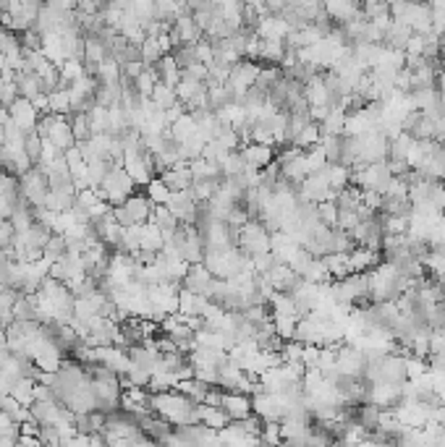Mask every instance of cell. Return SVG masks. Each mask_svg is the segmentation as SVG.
Segmentation results:
<instances>
[{
	"mask_svg": "<svg viewBox=\"0 0 445 447\" xmlns=\"http://www.w3.org/2000/svg\"><path fill=\"white\" fill-rule=\"evenodd\" d=\"M215 141H218L225 152H239V149H242V139H239V134H236L233 128H220Z\"/></svg>",
	"mask_w": 445,
	"mask_h": 447,
	"instance_id": "cell-49",
	"label": "cell"
},
{
	"mask_svg": "<svg viewBox=\"0 0 445 447\" xmlns=\"http://www.w3.org/2000/svg\"><path fill=\"white\" fill-rule=\"evenodd\" d=\"M194 134H196V123L189 113H184V115L170 126V137H173L176 144H181V141H186V139H192Z\"/></svg>",
	"mask_w": 445,
	"mask_h": 447,
	"instance_id": "cell-37",
	"label": "cell"
},
{
	"mask_svg": "<svg viewBox=\"0 0 445 447\" xmlns=\"http://www.w3.org/2000/svg\"><path fill=\"white\" fill-rule=\"evenodd\" d=\"M242 157L244 163H246V168L249 170H265L268 165L275 163V146H265V144H244L242 149Z\"/></svg>",
	"mask_w": 445,
	"mask_h": 447,
	"instance_id": "cell-14",
	"label": "cell"
},
{
	"mask_svg": "<svg viewBox=\"0 0 445 447\" xmlns=\"http://www.w3.org/2000/svg\"><path fill=\"white\" fill-rule=\"evenodd\" d=\"M239 248L249 256H260L270 251V233L265 230L260 220H249L242 230H239Z\"/></svg>",
	"mask_w": 445,
	"mask_h": 447,
	"instance_id": "cell-6",
	"label": "cell"
},
{
	"mask_svg": "<svg viewBox=\"0 0 445 447\" xmlns=\"http://www.w3.org/2000/svg\"><path fill=\"white\" fill-rule=\"evenodd\" d=\"M8 118L13 120V126H19L24 134H35V131H37L39 113L35 110V105H32V102L21 100V97L8 108Z\"/></svg>",
	"mask_w": 445,
	"mask_h": 447,
	"instance_id": "cell-12",
	"label": "cell"
},
{
	"mask_svg": "<svg viewBox=\"0 0 445 447\" xmlns=\"http://www.w3.org/2000/svg\"><path fill=\"white\" fill-rule=\"evenodd\" d=\"M65 254H68V241H65V236H61V233H53V238L47 241L45 251H42V259H45V262H50V265H56L58 259H63Z\"/></svg>",
	"mask_w": 445,
	"mask_h": 447,
	"instance_id": "cell-35",
	"label": "cell"
},
{
	"mask_svg": "<svg viewBox=\"0 0 445 447\" xmlns=\"http://www.w3.org/2000/svg\"><path fill=\"white\" fill-rule=\"evenodd\" d=\"M260 442H262V445H268V447H280V445H283V434H280V424H278V421H262Z\"/></svg>",
	"mask_w": 445,
	"mask_h": 447,
	"instance_id": "cell-45",
	"label": "cell"
},
{
	"mask_svg": "<svg viewBox=\"0 0 445 447\" xmlns=\"http://www.w3.org/2000/svg\"><path fill=\"white\" fill-rule=\"evenodd\" d=\"M139 241H142V251H155V254H160V248L165 246V238H163V233H160L152 222L139 225Z\"/></svg>",
	"mask_w": 445,
	"mask_h": 447,
	"instance_id": "cell-31",
	"label": "cell"
},
{
	"mask_svg": "<svg viewBox=\"0 0 445 447\" xmlns=\"http://www.w3.org/2000/svg\"><path fill=\"white\" fill-rule=\"evenodd\" d=\"M11 244H13V228L8 220H0V251L11 248Z\"/></svg>",
	"mask_w": 445,
	"mask_h": 447,
	"instance_id": "cell-55",
	"label": "cell"
},
{
	"mask_svg": "<svg viewBox=\"0 0 445 447\" xmlns=\"http://www.w3.org/2000/svg\"><path fill=\"white\" fill-rule=\"evenodd\" d=\"M87 120H89V128H92V137L108 134V126H111V118H108V108H100V105H94V108L87 113Z\"/></svg>",
	"mask_w": 445,
	"mask_h": 447,
	"instance_id": "cell-41",
	"label": "cell"
},
{
	"mask_svg": "<svg viewBox=\"0 0 445 447\" xmlns=\"http://www.w3.org/2000/svg\"><path fill=\"white\" fill-rule=\"evenodd\" d=\"M149 222H152V225H155V228L163 233V238H165V241H170V238H173V233L181 228V222H178V220L173 218L170 212H168V207H155V210H152V220H149Z\"/></svg>",
	"mask_w": 445,
	"mask_h": 447,
	"instance_id": "cell-28",
	"label": "cell"
},
{
	"mask_svg": "<svg viewBox=\"0 0 445 447\" xmlns=\"http://www.w3.org/2000/svg\"><path fill=\"white\" fill-rule=\"evenodd\" d=\"M21 437V424L16 419H11L8 413H0V439H16Z\"/></svg>",
	"mask_w": 445,
	"mask_h": 447,
	"instance_id": "cell-50",
	"label": "cell"
},
{
	"mask_svg": "<svg viewBox=\"0 0 445 447\" xmlns=\"http://www.w3.org/2000/svg\"><path fill=\"white\" fill-rule=\"evenodd\" d=\"M152 210H155V204L147 199V194L137 191L134 196H129V199L123 201V204L113 207L111 215L121 228H134V225H147L149 220H152Z\"/></svg>",
	"mask_w": 445,
	"mask_h": 447,
	"instance_id": "cell-2",
	"label": "cell"
},
{
	"mask_svg": "<svg viewBox=\"0 0 445 447\" xmlns=\"http://www.w3.org/2000/svg\"><path fill=\"white\" fill-rule=\"evenodd\" d=\"M220 189V181H194L192 186V196H194L196 204H207L213 199V194Z\"/></svg>",
	"mask_w": 445,
	"mask_h": 447,
	"instance_id": "cell-47",
	"label": "cell"
},
{
	"mask_svg": "<svg viewBox=\"0 0 445 447\" xmlns=\"http://www.w3.org/2000/svg\"><path fill=\"white\" fill-rule=\"evenodd\" d=\"M16 447H42V445H39L37 437H24V434H21V437L16 439Z\"/></svg>",
	"mask_w": 445,
	"mask_h": 447,
	"instance_id": "cell-57",
	"label": "cell"
},
{
	"mask_svg": "<svg viewBox=\"0 0 445 447\" xmlns=\"http://www.w3.org/2000/svg\"><path fill=\"white\" fill-rule=\"evenodd\" d=\"M215 277L210 275V270L204 265H192L189 267V272H186L184 283H181V288L189 293H194V296H202V298H207L210 296V288H213Z\"/></svg>",
	"mask_w": 445,
	"mask_h": 447,
	"instance_id": "cell-11",
	"label": "cell"
},
{
	"mask_svg": "<svg viewBox=\"0 0 445 447\" xmlns=\"http://www.w3.org/2000/svg\"><path fill=\"white\" fill-rule=\"evenodd\" d=\"M168 212L173 215V218L181 222V225H194L196 220V204L194 196H192V191H176L170 194V199H168Z\"/></svg>",
	"mask_w": 445,
	"mask_h": 447,
	"instance_id": "cell-10",
	"label": "cell"
},
{
	"mask_svg": "<svg viewBox=\"0 0 445 447\" xmlns=\"http://www.w3.org/2000/svg\"><path fill=\"white\" fill-rule=\"evenodd\" d=\"M260 63H254V61H239V63L231 68V76H228V87L233 89L236 94V100L239 105L244 102V94L249 89H254V84H257V76H260Z\"/></svg>",
	"mask_w": 445,
	"mask_h": 447,
	"instance_id": "cell-9",
	"label": "cell"
},
{
	"mask_svg": "<svg viewBox=\"0 0 445 447\" xmlns=\"http://www.w3.org/2000/svg\"><path fill=\"white\" fill-rule=\"evenodd\" d=\"M265 280L270 283V288L275 293H286V296H291V293L296 291V285L301 283V277H299L294 270L288 265H275L272 270H270L268 275H262Z\"/></svg>",
	"mask_w": 445,
	"mask_h": 447,
	"instance_id": "cell-13",
	"label": "cell"
},
{
	"mask_svg": "<svg viewBox=\"0 0 445 447\" xmlns=\"http://www.w3.org/2000/svg\"><path fill=\"white\" fill-rule=\"evenodd\" d=\"M13 84H16V92H19L21 100L27 102H35L37 97H42V87H39V76L32 71H16V79H13Z\"/></svg>",
	"mask_w": 445,
	"mask_h": 447,
	"instance_id": "cell-21",
	"label": "cell"
},
{
	"mask_svg": "<svg viewBox=\"0 0 445 447\" xmlns=\"http://www.w3.org/2000/svg\"><path fill=\"white\" fill-rule=\"evenodd\" d=\"M47 110L53 113V115H71V94L68 89H58L53 92L50 97H47Z\"/></svg>",
	"mask_w": 445,
	"mask_h": 447,
	"instance_id": "cell-39",
	"label": "cell"
},
{
	"mask_svg": "<svg viewBox=\"0 0 445 447\" xmlns=\"http://www.w3.org/2000/svg\"><path fill=\"white\" fill-rule=\"evenodd\" d=\"M13 322H39L37 298L35 296H19L13 303Z\"/></svg>",
	"mask_w": 445,
	"mask_h": 447,
	"instance_id": "cell-30",
	"label": "cell"
},
{
	"mask_svg": "<svg viewBox=\"0 0 445 447\" xmlns=\"http://www.w3.org/2000/svg\"><path fill=\"white\" fill-rule=\"evenodd\" d=\"M218 437H220L222 447H260L262 445L260 437H257V434H249L242 424H231V427H225Z\"/></svg>",
	"mask_w": 445,
	"mask_h": 447,
	"instance_id": "cell-17",
	"label": "cell"
},
{
	"mask_svg": "<svg viewBox=\"0 0 445 447\" xmlns=\"http://www.w3.org/2000/svg\"><path fill=\"white\" fill-rule=\"evenodd\" d=\"M257 37L260 39H278V42H286V37H288V24L283 21V16H262L260 21H257Z\"/></svg>",
	"mask_w": 445,
	"mask_h": 447,
	"instance_id": "cell-18",
	"label": "cell"
},
{
	"mask_svg": "<svg viewBox=\"0 0 445 447\" xmlns=\"http://www.w3.org/2000/svg\"><path fill=\"white\" fill-rule=\"evenodd\" d=\"M196 416H199V424L202 427H207V429H213L220 434L225 427H231L233 421L228 419V413L222 411V408H218V405H196Z\"/></svg>",
	"mask_w": 445,
	"mask_h": 447,
	"instance_id": "cell-19",
	"label": "cell"
},
{
	"mask_svg": "<svg viewBox=\"0 0 445 447\" xmlns=\"http://www.w3.org/2000/svg\"><path fill=\"white\" fill-rule=\"evenodd\" d=\"M158 178L165 183L168 189H170V194H176V191H192V186H194L192 170H189V165H184V163H178L176 168H168V170H163Z\"/></svg>",
	"mask_w": 445,
	"mask_h": 447,
	"instance_id": "cell-15",
	"label": "cell"
},
{
	"mask_svg": "<svg viewBox=\"0 0 445 447\" xmlns=\"http://www.w3.org/2000/svg\"><path fill=\"white\" fill-rule=\"evenodd\" d=\"M322 262L325 267H327V275H330L333 280H346L349 275H353L351 254H327Z\"/></svg>",
	"mask_w": 445,
	"mask_h": 447,
	"instance_id": "cell-27",
	"label": "cell"
},
{
	"mask_svg": "<svg viewBox=\"0 0 445 447\" xmlns=\"http://www.w3.org/2000/svg\"><path fill=\"white\" fill-rule=\"evenodd\" d=\"M155 71H158V79L160 84H165V87H170V89H176L178 84H181V68H178L176 58H173V53L165 55L163 61H160L158 65H152Z\"/></svg>",
	"mask_w": 445,
	"mask_h": 447,
	"instance_id": "cell-24",
	"label": "cell"
},
{
	"mask_svg": "<svg viewBox=\"0 0 445 447\" xmlns=\"http://www.w3.org/2000/svg\"><path fill=\"white\" fill-rule=\"evenodd\" d=\"M61 447H92V445H89V437H87V434H76V437L65 439Z\"/></svg>",
	"mask_w": 445,
	"mask_h": 447,
	"instance_id": "cell-56",
	"label": "cell"
},
{
	"mask_svg": "<svg viewBox=\"0 0 445 447\" xmlns=\"http://www.w3.org/2000/svg\"><path fill=\"white\" fill-rule=\"evenodd\" d=\"M45 141H50V144L56 146L58 152H68V149H74L76 146V139H74V131H71V126H68V118H58L56 126L50 128V134H47Z\"/></svg>",
	"mask_w": 445,
	"mask_h": 447,
	"instance_id": "cell-20",
	"label": "cell"
},
{
	"mask_svg": "<svg viewBox=\"0 0 445 447\" xmlns=\"http://www.w3.org/2000/svg\"><path fill=\"white\" fill-rule=\"evenodd\" d=\"M118 82H121V65L115 63L113 58H108V61L97 68V84L111 87V84H118Z\"/></svg>",
	"mask_w": 445,
	"mask_h": 447,
	"instance_id": "cell-44",
	"label": "cell"
},
{
	"mask_svg": "<svg viewBox=\"0 0 445 447\" xmlns=\"http://www.w3.org/2000/svg\"><path fill=\"white\" fill-rule=\"evenodd\" d=\"M149 100L155 102V105H158L160 110H165V113H168L170 108H173V105H178V102H181V100H178L176 89H170V87H165V84H158Z\"/></svg>",
	"mask_w": 445,
	"mask_h": 447,
	"instance_id": "cell-42",
	"label": "cell"
},
{
	"mask_svg": "<svg viewBox=\"0 0 445 447\" xmlns=\"http://www.w3.org/2000/svg\"><path fill=\"white\" fill-rule=\"evenodd\" d=\"M244 377H246V372L239 369L233 361H228V364L218 372V387H220L222 393H242Z\"/></svg>",
	"mask_w": 445,
	"mask_h": 447,
	"instance_id": "cell-22",
	"label": "cell"
},
{
	"mask_svg": "<svg viewBox=\"0 0 445 447\" xmlns=\"http://www.w3.org/2000/svg\"><path fill=\"white\" fill-rule=\"evenodd\" d=\"M168 244L176 248L178 256L184 259L186 265H204V254H207V248H204V241L199 238V233H196L194 225H181Z\"/></svg>",
	"mask_w": 445,
	"mask_h": 447,
	"instance_id": "cell-4",
	"label": "cell"
},
{
	"mask_svg": "<svg viewBox=\"0 0 445 447\" xmlns=\"http://www.w3.org/2000/svg\"><path fill=\"white\" fill-rule=\"evenodd\" d=\"M19 189H21V196L37 210L42 207L47 199V194H50V183H47V175L39 170V168H29L27 173L19 175Z\"/></svg>",
	"mask_w": 445,
	"mask_h": 447,
	"instance_id": "cell-7",
	"label": "cell"
},
{
	"mask_svg": "<svg viewBox=\"0 0 445 447\" xmlns=\"http://www.w3.org/2000/svg\"><path fill=\"white\" fill-rule=\"evenodd\" d=\"M220 168H222V178H231V175H244L246 163H244L242 152H231V155L220 163Z\"/></svg>",
	"mask_w": 445,
	"mask_h": 447,
	"instance_id": "cell-48",
	"label": "cell"
},
{
	"mask_svg": "<svg viewBox=\"0 0 445 447\" xmlns=\"http://www.w3.org/2000/svg\"><path fill=\"white\" fill-rule=\"evenodd\" d=\"M176 390L181 395H186L192 403H196V405H202L204 398H207V393H210V384L199 382V379H184V382L176 384Z\"/></svg>",
	"mask_w": 445,
	"mask_h": 447,
	"instance_id": "cell-33",
	"label": "cell"
},
{
	"mask_svg": "<svg viewBox=\"0 0 445 447\" xmlns=\"http://www.w3.org/2000/svg\"><path fill=\"white\" fill-rule=\"evenodd\" d=\"M108 47L102 45L100 37H87V45H84V63L89 65H102L108 61Z\"/></svg>",
	"mask_w": 445,
	"mask_h": 447,
	"instance_id": "cell-32",
	"label": "cell"
},
{
	"mask_svg": "<svg viewBox=\"0 0 445 447\" xmlns=\"http://www.w3.org/2000/svg\"><path fill=\"white\" fill-rule=\"evenodd\" d=\"M288 411V401L283 395H268L265 390L251 395V413L260 421H283Z\"/></svg>",
	"mask_w": 445,
	"mask_h": 447,
	"instance_id": "cell-8",
	"label": "cell"
},
{
	"mask_svg": "<svg viewBox=\"0 0 445 447\" xmlns=\"http://www.w3.org/2000/svg\"><path fill=\"white\" fill-rule=\"evenodd\" d=\"M382 265V254L380 251H370V248L356 246L351 251V270L353 275L356 272H372Z\"/></svg>",
	"mask_w": 445,
	"mask_h": 447,
	"instance_id": "cell-23",
	"label": "cell"
},
{
	"mask_svg": "<svg viewBox=\"0 0 445 447\" xmlns=\"http://www.w3.org/2000/svg\"><path fill=\"white\" fill-rule=\"evenodd\" d=\"M280 79H283V68H280V65H262L254 87H257L260 92H265V94H270V89H272Z\"/></svg>",
	"mask_w": 445,
	"mask_h": 447,
	"instance_id": "cell-36",
	"label": "cell"
},
{
	"mask_svg": "<svg viewBox=\"0 0 445 447\" xmlns=\"http://www.w3.org/2000/svg\"><path fill=\"white\" fill-rule=\"evenodd\" d=\"M144 194H147V199L152 201L155 207H165L168 199H170V189H168V186L160 181V178H155V181L149 183L147 189H144Z\"/></svg>",
	"mask_w": 445,
	"mask_h": 447,
	"instance_id": "cell-46",
	"label": "cell"
},
{
	"mask_svg": "<svg viewBox=\"0 0 445 447\" xmlns=\"http://www.w3.org/2000/svg\"><path fill=\"white\" fill-rule=\"evenodd\" d=\"M202 87H204L202 82H194V79H189V76H184V73H181V84L176 87L178 100H181V102L186 105V102L192 100V97H194V94H196L199 89H202Z\"/></svg>",
	"mask_w": 445,
	"mask_h": 447,
	"instance_id": "cell-51",
	"label": "cell"
},
{
	"mask_svg": "<svg viewBox=\"0 0 445 447\" xmlns=\"http://www.w3.org/2000/svg\"><path fill=\"white\" fill-rule=\"evenodd\" d=\"M68 118V126L74 131V139L76 144H82V141H89L92 139V128H89V120L84 113H71V115H65Z\"/></svg>",
	"mask_w": 445,
	"mask_h": 447,
	"instance_id": "cell-38",
	"label": "cell"
},
{
	"mask_svg": "<svg viewBox=\"0 0 445 447\" xmlns=\"http://www.w3.org/2000/svg\"><path fill=\"white\" fill-rule=\"evenodd\" d=\"M97 194H100V199L108 201L111 207H118V204H123L129 196L137 194V183L131 181L129 173H126L123 168H113L111 173H108V178L102 181V186L97 189Z\"/></svg>",
	"mask_w": 445,
	"mask_h": 447,
	"instance_id": "cell-5",
	"label": "cell"
},
{
	"mask_svg": "<svg viewBox=\"0 0 445 447\" xmlns=\"http://www.w3.org/2000/svg\"><path fill=\"white\" fill-rule=\"evenodd\" d=\"M317 215H320V222L325 228H335V220H338V207L333 201H325V204H317Z\"/></svg>",
	"mask_w": 445,
	"mask_h": 447,
	"instance_id": "cell-53",
	"label": "cell"
},
{
	"mask_svg": "<svg viewBox=\"0 0 445 447\" xmlns=\"http://www.w3.org/2000/svg\"><path fill=\"white\" fill-rule=\"evenodd\" d=\"M173 58H176L178 68H181V71H186L189 65H194V63H196V50H194V45L176 47V50H173Z\"/></svg>",
	"mask_w": 445,
	"mask_h": 447,
	"instance_id": "cell-52",
	"label": "cell"
},
{
	"mask_svg": "<svg viewBox=\"0 0 445 447\" xmlns=\"http://www.w3.org/2000/svg\"><path fill=\"white\" fill-rule=\"evenodd\" d=\"M42 55H45V58L53 65H58V68H61V65L68 61V58H65L63 37H61V34H45V37H42Z\"/></svg>",
	"mask_w": 445,
	"mask_h": 447,
	"instance_id": "cell-25",
	"label": "cell"
},
{
	"mask_svg": "<svg viewBox=\"0 0 445 447\" xmlns=\"http://www.w3.org/2000/svg\"><path fill=\"white\" fill-rule=\"evenodd\" d=\"M160 84L158 79V71L155 68H144V71L139 73V79L134 82V87H137V92H139V97L142 100H147V97H152V92H155V87Z\"/></svg>",
	"mask_w": 445,
	"mask_h": 447,
	"instance_id": "cell-40",
	"label": "cell"
},
{
	"mask_svg": "<svg viewBox=\"0 0 445 447\" xmlns=\"http://www.w3.org/2000/svg\"><path fill=\"white\" fill-rule=\"evenodd\" d=\"M220 408L228 413V419L236 424V421H244L251 416V398L244 393H222Z\"/></svg>",
	"mask_w": 445,
	"mask_h": 447,
	"instance_id": "cell-16",
	"label": "cell"
},
{
	"mask_svg": "<svg viewBox=\"0 0 445 447\" xmlns=\"http://www.w3.org/2000/svg\"><path fill=\"white\" fill-rule=\"evenodd\" d=\"M233 207H236V201H233L228 194L222 191V189H218V191L213 194V199L207 201V210H210L213 220H220V222H225V220H228V215H231Z\"/></svg>",
	"mask_w": 445,
	"mask_h": 447,
	"instance_id": "cell-29",
	"label": "cell"
},
{
	"mask_svg": "<svg viewBox=\"0 0 445 447\" xmlns=\"http://www.w3.org/2000/svg\"><path fill=\"white\" fill-rule=\"evenodd\" d=\"M42 149H45V139L39 137L37 131H35V134H27V141H24V155H27V160L32 163V168L39 165V160H42Z\"/></svg>",
	"mask_w": 445,
	"mask_h": 447,
	"instance_id": "cell-43",
	"label": "cell"
},
{
	"mask_svg": "<svg viewBox=\"0 0 445 447\" xmlns=\"http://www.w3.org/2000/svg\"><path fill=\"white\" fill-rule=\"evenodd\" d=\"M204 306H207V298L202 296H194V293L189 291H178V314L181 317H202Z\"/></svg>",
	"mask_w": 445,
	"mask_h": 447,
	"instance_id": "cell-26",
	"label": "cell"
},
{
	"mask_svg": "<svg viewBox=\"0 0 445 447\" xmlns=\"http://www.w3.org/2000/svg\"><path fill=\"white\" fill-rule=\"evenodd\" d=\"M149 411L155 413L158 419L168 421L170 427H192L199 424L196 416V403H192L186 395H181L178 390H168V393L149 395Z\"/></svg>",
	"mask_w": 445,
	"mask_h": 447,
	"instance_id": "cell-1",
	"label": "cell"
},
{
	"mask_svg": "<svg viewBox=\"0 0 445 447\" xmlns=\"http://www.w3.org/2000/svg\"><path fill=\"white\" fill-rule=\"evenodd\" d=\"M411 144H414V139L408 137V134H399L396 139H390V146H388L390 163H406Z\"/></svg>",
	"mask_w": 445,
	"mask_h": 447,
	"instance_id": "cell-34",
	"label": "cell"
},
{
	"mask_svg": "<svg viewBox=\"0 0 445 447\" xmlns=\"http://www.w3.org/2000/svg\"><path fill=\"white\" fill-rule=\"evenodd\" d=\"M194 50H196V63H202V65H210L215 63V53H213V42L210 39H202V42H196L194 45Z\"/></svg>",
	"mask_w": 445,
	"mask_h": 447,
	"instance_id": "cell-54",
	"label": "cell"
},
{
	"mask_svg": "<svg viewBox=\"0 0 445 447\" xmlns=\"http://www.w3.org/2000/svg\"><path fill=\"white\" fill-rule=\"evenodd\" d=\"M123 170L137 186L147 189L149 183L158 178V168H155V157L149 155L144 146H131L123 152Z\"/></svg>",
	"mask_w": 445,
	"mask_h": 447,
	"instance_id": "cell-3",
	"label": "cell"
}]
</instances>
